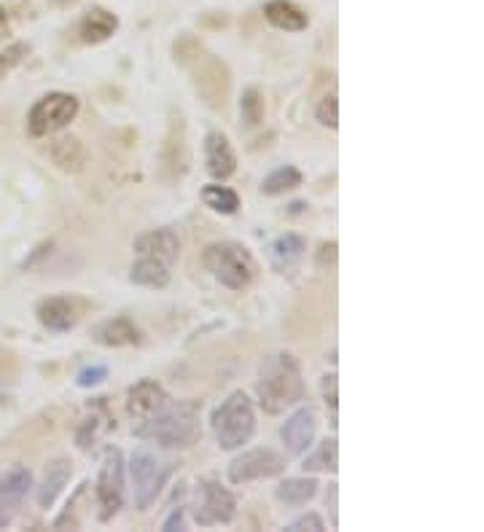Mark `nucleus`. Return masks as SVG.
Masks as SVG:
<instances>
[{"label":"nucleus","instance_id":"obj_17","mask_svg":"<svg viewBox=\"0 0 484 532\" xmlns=\"http://www.w3.org/2000/svg\"><path fill=\"white\" fill-rule=\"evenodd\" d=\"M170 395L165 393V387L154 382V379H140L138 385L130 387V393H127V412L135 422L146 420L151 414L159 409V406L165 404Z\"/></svg>","mask_w":484,"mask_h":532},{"label":"nucleus","instance_id":"obj_3","mask_svg":"<svg viewBox=\"0 0 484 532\" xmlns=\"http://www.w3.org/2000/svg\"><path fill=\"white\" fill-rule=\"evenodd\" d=\"M256 393L264 412L280 414L304 401L302 366L291 352H275L267 355L259 366Z\"/></svg>","mask_w":484,"mask_h":532},{"label":"nucleus","instance_id":"obj_21","mask_svg":"<svg viewBox=\"0 0 484 532\" xmlns=\"http://www.w3.org/2000/svg\"><path fill=\"white\" fill-rule=\"evenodd\" d=\"M264 17H267L269 25H275L277 30H286V33H302L310 25V17L291 0H269L264 6Z\"/></svg>","mask_w":484,"mask_h":532},{"label":"nucleus","instance_id":"obj_24","mask_svg":"<svg viewBox=\"0 0 484 532\" xmlns=\"http://www.w3.org/2000/svg\"><path fill=\"white\" fill-rule=\"evenodd\" d=\"M304 250H307L304 237H299V234H283V237H277L269 245V261L275 264V269H288L296 261H302Z\"/></svg>","mask_w":484,"mask_h":532},{"label":"nucleus","instance_id":"obj_35","mask_svg":"<svg viewBox=\"0 0 484 532\" xmlns=\"http://www.w3.org/2000/svg\"><path fill=\"white\" fill-rule=\"evenodd\" d=\"M323 398H326V404L331 406V412H337V374H326V377H323Z\"/></svg>","mask_w":484,"mask_h":532},{"label":"nucleus","instance_id":"obj_36","mask_svg":"<svg viewBox=\"0 0 484 532\" xmlns=\"http://www.w3.org/2000/svg\"><path fill=\"white\" fill-rule=\"evenodd\" d=\"M162 530L173 532V530H186V516H183V508H173L170 516L162 522Z\"/></svg>","mask_w":484,"mask_h":532},{"label":"nucleus","instance_id":"obj_27","mask_svg":"<svg viewBox=\"0 0 484 532\" xmlns=\"http://www.w3.org/2000/svg\"><path fill=\"white\" fill-rule=\"evenodd\" d=\"M299 186H302V172L296 170L294 164H286V167H277L275 172H269L261 191L267 197H277V194H286V191H294Z\"/></svg>","mask_w":484,"mask_h":532},{"label":"nucleus","instance_id":"obj_6","mask_svg":"<svg viewBox=\"0 0 484 532\" xmlns=\"http://www.w3.org/2000/svg\"><path fill=\"white\" fill-rule=\"evenodd\" d=\"M132 492H135V508L146 511L156 503L159 492L165 490L167 479L173 476V463L156 457L148 449H138L130 460Z\"/></svg>","mask_w":484,"mask_h":532},{"label":"nucleus","instance_id":"obj_29","mask_svg":"<svg viewBox=\"0 0 484 532\" xmlns=\"http://www.w3.org/2000/svg\"><path fill=\"white\" fill-rule=\"evenodd\" d=\"M240 119L245 127H259L264 121V97L259 89H245L240 100Z\"/></svg>","mask_w":484,"mask_h":532},{"label":"nucleus","instance_id":"obj_34","mask_svg":"<svg viewBox=\"0 0 484 532\" xmlns=\"http://www.w3.org/2000/svg\"><path fill=\"white\" fill-rule=\"evenodd\" d=\"M286 530H291V532H323L326 530V524H323V519H320L318 514H304V516H299V519H294V522L288 524Z\"/></svg>","mask_w":484,"mask_h":532},{"label":"nucleus","instance_id":"obj_2","mask_svg":"<svg viewBox=\"0 0 484 532\" xmlns=\"http://www.w3.org/2000/svg\"><path fill=\"white\" fill-rule=\"evenodd\" d=\"M175 62L189 68L191 84L205 105H210L213 111H224L226 100L232 95V73L224 62L205 52V46L189 35L175 41Z\"/></svg>","mask_w":484,"mask_h":532},{"label":"nucleus","instance_id":"obj_13","mask_svg":"<svg viewBox=\"0 0 484 532\" xmlns=\"http://www.w3.org/2000/svg\"><path fill=\"white\" fill-rule=\"evenodd\" d=\"M315 430H318V420H315V412L310 406L296 409L280 428V438L286 444L288 455H304L310 449L312 438H315Z\"/></svg>","mask_w":484,"mask_h":532},{"label":"nucleus","instance_id":"obj_30","mask_svg":"<svg viewBox=\"0 0 484 532\" xmlns=\"http://www.w3.org/2000/svg\"><path fill=\"white\" fill-rule=\"evenodd\" d=\"M27 54H30V46H27V43H11L9 49H3V52H0V78L9 76L11 70L25 60Z\"/></svg>","mask_w":484,"mask_h":532},{"label":"nucleus","instance_id":"obj_5","mask_svg":"<svg viewBox=\"0 0 484 532\" xmlns=\"http://www.w3.org/2000/svg\"><path fill=\"white\" fill-rule=\"evenodd\" d=\"M202 264L229 291H242L256 280V261L240 242H213L202 253Z\"/></svg>","mask_w":484,"mask_h":532},{"label":"nucleus","instance_id":"obj_26","mask_svg":"<svg viewBox=\"0 0 484 532\" xmlns=\"http://www.w3.org/2000/svg\"><path fill=\"white\" fill-rule=\"evenodd\" d=\"M202 202H205L213 213L221 215H234L240 210V197H237L229 186H221V183L205 186V189H202Z\"/></svg>","mask_w":484,"mask_h":532},{"label":"nucleus","instance_id":"obj_31","mask_svg":"<svg viewBox=\"0 0 484 532\" xmlns=\"http://www.w3.org/2000/svg\"><path fill=\"white\" fill-rule=\"evenodd\" d=\"M103 428H105L103 417L92 412V417H87V420L81 422V428H78V433H76L78 447H81V449L92 447V444H95V438L100 436V430H103Z\"/></svg>","mask_w":484,"mask_h":532},{"label":"nucleus","instance_id":"obj_7","mask_svg":"<svg viewBox=\"0 0 484 532\" xmlns=\"http://www.w3.org/2000/svg\"><path fill=\"white\" fill-rule=\"evenodd\" d=\"M78 116V97L68 95V92H49L41 100H35V105L27 113V132L33 138H46L54 135L70 124Z\"/></svg>","mask_w":484,"mask_h":532},{"label":"nucleus","instance_id":"obj_12","mask_svg":"<svg viewBox=\"0 0 484 532\" xmlns=\"http://www.w3.org/2000/svg\"><path fill=\"white\" fill-rule=\"evenodd\" d=\"M30 490H33V473L22 465L0 476V530L17 519L19 508H22Z\"/></svg>","mask_w":484,"mask_h":532},{"label":"nucleus","instance_id":"obj_11","mask_svg":"<svg viewBox=\"0 0 484 532\" xmlns=\"http://www.w3.org/2000/svg\"><path fill=\"white\" fill-rule=\"evenodd\" d=\"M189 140H186V124L181 113H173L167 127L165 143H162V175L165 181L178 183L189 172Z\"/></svg>","mask_w":484,"mask_h":532},{"label":"nucleus","instance_id":"obj_9","mask_svg":"<svg viewBox=\"0 0 484 532\" xmlns=\"http://www.w3.org/2000/svg\"><path fill=\"white\" fill-rule=\"evenodd\" d=\"M97 506H100V522H111L124 506V457L116 447L103 452V465L97 476Z\"/></svg>","mask_w":484,"mask_h":532},{"label":"nucleus","instance_id":"obj_4","mask_svg":"<svg viewBox=\"0 0 484 532\" xmlns=\"http://www.w3.org/2000/svg\"><path fill=\"white\" fill-rule=\"evenodd\" d=\"M210 428H213V436L221 449L232 452V449L245 447L256 433V409H253L251 395L242 393V390L229 393L224 404L213 412Z\"/></svg>","mask_w":484,"mask_h":532},{"label":"nucleus","instance_id":"obj_33","mask_svg":"<svg viewBox=\"0 0 484 532\" xmlns=\"http://www.w3.org/2000/svg\"><path fill=\"white\" fill-rule=\"evenodd\" d=\"M105 379H108V369H105V366H87V369L78 371L76 385L78 387H97L100 382H105Z\"/></svg>","mask_w":484,"mask_h":532},{"label":"nucleus","instance_id":"obj_22","mask_svg":"<svg viewBox=\"0 0 484 532\" xmlns=\"http://www.w3.org/2000/svg\"><path fill=\"white\" fill-rule=\"evenodd\" d=\"M97 344L103 347H130V344H140V331L135 328L130 318H111L103 320L100 326L92 331Z\"/></svg>","mask_w":484,"mask_h":532},{"label":"nucleus","instance_id":"obj_37","mask_svg":"<svg viewBox=\"0 0 484 532\" xmlns=\"http://www.w3.org/2000/svg\"><path fill=\"white\" fill-rule=\"evenodd\" d=\"M6 14H9V11H6V9H0V41H3V38H6V35H9V30H11L9 17H6Z\"/></svg>","mask_w":484,"mask_h":532},{"label":"nucleus","instance_id":"obj_15","mask_svg":"<svg viewBox=\"0 0 484 532\" xmlns=\"http://www.w3.org/2000/svg\"><path fill=\"white\" fill-rule=\"evenodd\" d=\"M38 315V323L49 331H70L76 328L78 318H81V309H78L76 299H68V296H52V299H44L35 309Z\"/></svg>","mask_w":484,"mask_h":532},{"label":"nucleus","instance_id":"obj_19","mask_svg":"<svg viewBox=\"0 0 484 532\" xmlns=\"http://www.w3.org/2000/svg\"><path fill=\"white\" fill-rule=\"evenodd\" d=\"M116 30H119V17L108 9H100V6L89 9L78 22V38H81V43H89V46L108 41Z\"/></svg>","mask_w":484,"mask_h":532},{"label":"nucleus","instance_id":"obj_28","mask_svg":"<svg viewBox=\"0 0 484 532\" xmlns=\"http://www.w3.org/2000/svg\"><path fill=\"white\" fill-rule=\"evenodd\" d=\"M337 438H326V441H320L318 449L310 452V455L304 457V473H318V471H337Z\"/></svg>","mask_w":484,"mask_h":532},{"label":"nucleus","instance_id":"obj_14","mask_svg":"<svg viewBox=\"0 0 484 532\" xmlns=\"http://www.w3.org/2000/svg\"><path fill=\"white\" fill-rule=\"evenodd\" d=\"M135 253L173 266L175 261H178V256H181V240H178V234H175L173 229H167V226L151 229V232L140 234L138 240H135Z\"/></svg>","mask_w":484,"mask_h":532},{"label":"nucleus","instance_id":"obj_25","mask_svg":"<svg viewBox=\"0 0 484 532\" xmlns=\"http://www.w3.org/2000/svg\"><path fill=\"white\" fill-rule=\"evenodd\" d=\"M277 500H283L286 506H304L318 495V481L312 476H299V479H286L277 484Z\"/></svg>","mask_w":484,"mask_h":532},{"label":"nucleus","instance_id":"obj_16","mask_svg":"<svg viewBox=\"0 0 484 532\" xmlns=\"http://www.w3.org/2000/svg\"><path fill=\"white\" fill-rule=\"evenodd\" d=\"M205 164H208V172L216 181L232 178L234 170H237V154H234L232 143L224 132H210L205 138Z\"/></svg>","mask_w":484,"mask_h":532},{"label":"nucleus","instance_id":"obj_1","mask_svg":"<svg viewBox=\"0 0 484 532\" xmlns=\"http://www.w3.org/2000/svg\"><path fill=\"white\" fill-rule=\"evenodd\" d=\"M135 436L165 449H189L202 438L199 406L167 398L151 417L135 422Z\"/></svg>","mask_w":484,"mask_h":532},{"label":"nucleus","instance_id":"obj_20","mask_svg":"<svg viewBox=\"0 0 484 532\" xmlns=\"http://www.w3.org/2000/svg\"><path fill=\"white\" fill-rule=\"evenodd\" d=\"M49 156H52V162L57 164L62 172H70V175L84 170L89 162V151L84 148V143L73 138V135H62V138L52 140Z\"/></svg>","mask_w":484,"mask_h":532},{"label":"nucleus","instance_id":"obj_18","mask_svg":"<svg viewBox=\"0 0 484 532\" xmlns=\"http://www.w3.org/2000/svg\"><path fill=\"white\" fill-rule=\"evenodd\" d=\"M70 473H73V463H70L68 457H54L52 463L46 465L44 479H41L38 490H35V500H38V506L41 508L54 506V500L60 498V492L68 487Z\"/></svg>","mask_w":484,"mask_h":532},{"label":"nucleus","instance_id":"obj_32","mask_svg":"<svg viewBox=\"0 0 484 532\" xmlns=\"http://www.w3.org/2000/svg\"><path fill=\"white\" fill-rule=\"evenodd\" d=\"M315 119L323 124V127L329 129H337L339 127V103H337V95H326L323 100L318 103V108H315Z\"/></svg>","mask_w":484,"mask_h":532},{"label":"nucleus","instance_id":"obj_8","mask_svg":"<svg viewBox=\"0 0 484 532\" xmlns=\"http://www.w3.org/2000/svg\"><path fill=\"white\" fill-rule=\"evenodd\" d=\"M237 514V500L224 484L216 479H202L194 492V519L199 527L229 524Z\"/></svg>","mask_w":484,"mask_h":532},{"label":"nucleus","instance_id":"obj_10","mask_svg":"<svg viewBox=\"0 0 484 532\" xmlns=\"http://www.w3.org/2000/svg\"><path fill=\"white\" fill-rule=\"evenodd\" d=\"M286 471V457L277 455L275 449H251L234 457L229 465V481L232 484H248V481L275 479Z\"/></svg>","mask_w":484,"mask_h":532},{"label":"nucleus","instance_id":"obj_23","mask_svg":"<svg viewBox=\"0 0 484 532\" xmlns=\"http://www.w3.org/2000/svg\"><path fill=\"white\" fill-rule=\"evenodd\" d=\"M130 280L140 288H167L170 283V266L156 261V258L138 256V261L132 264Z\"/></svg>","mask_w":484,"mask_h":532}]
</instances>
